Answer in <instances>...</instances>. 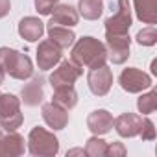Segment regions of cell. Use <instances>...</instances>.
<instances>
[{"instance_id": "12", "label": "cell", "mask_w": 157, "mask_h": 157, "mask_svg": "<svg viewBox=\"0 0 157 157\" xmlns=\"http://www.w3.org/2000/svg\"><path fill=\"white\" fill-rule=\"evenodd\" d=\"M43 117H44L46 124H48L50 128H54V129H63V128L67 126V122H68V113H67V109H63L61 105H57V104H54V102L43 105Z\"/></svg>"}, {"instance_id": "5", "label": "cell", "mask_w": 157, "mask_h": 157, "mask_svg": "<svg viewBox=\"0 0 157 157\" xmlns=\"http://www.w3.org/2000/svg\"><path fill=\"white\" fill-rule=\"evenodd\" d=\"M129 26H131V8H129V0H118L115 15L105 21V33L124 35V33H128Z\"/></svg>"}, {"instance_id": "6", "label": "cell", "mask_w": 157, "mask_h": 157, "mask_svg": "<svg viewBox=\"0 0 157 157\" xmlns=\"http://www.w3.org/2000/svg\"><path fill=\"white\" fill-rule=\"evenodd\" d=\"M118 82H120V87L128 93H140L144 89H150L151 87V78L150 74L139 70V68H124L120 78H118Z\"/></svg>"}, {"instance_id": "15", "label": "cell", "mask_w": 157, "mask_h": 157, "mask_svg": "<svg viewBox=\"0 0 157 157\" xmlns=\"http://www.w3.org/2000/svg\"><path fill=\"white\" fill-rule=\"evenodd\" d=\"M133 2L139 21H142L144 24L157 22V0H133Z\"/></svg>"}, {"instance_id": "28", "label": "cell", "mask_w": 157, "mask_h": 157, "mask_svg": "<svg viewBox=\"0 0 157 157\" xmlns=\"http://www.w3.org/2000/svg\"><path fill=\"white\" fill-rule=\"evenodd\" d=\"M10 13V0H0V19Z\"/></svg>"}, {"instance_id": "16", "label": "cell", "mask_w": 157, "mask_h": 157, "mask_svg": "<svg viewBox=\"0 0 157 157\" xmlns=\"http://www.w3.org/2000/svg\"><path fill=\"white\" fill-rule=\"evenodd\" d=\"M78 24V13L72 6H57L54 8V15L50 19V26H74Z\"/></svg>"}, {"instance_id": "27", "label": "cell", "mask_w": 157, "mask_h": 157, "mask_svg": "<svg viewBox=\"0 0 157 157\" xmlns=\"http://www.w3.org/2000/svg\"><path fill=\"white\" fill-rule=\"evenodd\" d=\"M105 155H113V157H117V155H126V148H124V144L122 142H113V144H109L107 148H105Z\"/></svg>"}, {"instance_id": "8", "label": "cell", "mask_w": 157, "mask_h": 157, "mask_svg": "<svg viewBox=\"0 0 157 157\" xmlns=\"http://www.w3.org/2000/svg\"><path fill=\"white\" fill-rule=\"evenodd\" d=\"M87 82H89V87H91V91L94 94L104 96V94L109 93V89L113 85V72L105 65H102L98 68H91Z\"/></svg>"}, {"instance_id": "30", "label": "cell", "mask_w": 157, "mask_h": 157, "mask_svg": "<svg viewBox=\"0 0 157 157\" xmlns=\"http://www.w3.org/2000/svg\"><path fill=\"white\" fill-rule=\"evenodd\" d=\"M2 82H4V68L0 67V83H2Z\"/></svg>"}, {"instance_id": "23", "label": "cell", "mask_w": 157, "mask_h": 157, "mask_svg": "<svg viewBox=\"0 0 157 157\" xmlns=\"http://www.w3.org/2000/svg\"><path fill=\"white\" fill-rule=\"evenodd\" d=\"M137 43L142 46H153L157 43V30L153 26H148L137 33Z\"/></svg>"}, {"instance_id": "19", "label": "cell", "mask_w": 157, "mask_h": 157, "mask_svg": "<svg viewBox=\"0 0 157 157\" xmlns=\"http://www.w3.org/2000/svg\"><path fill=\"white\" fill-rule=\"evenodd\" d=\"M22 100L26 105H37L43 100V80L35 78L22 89Z\"/></svg>"}, {"instance_id": "3", "label": "cell", "mask_w": 157, "mask_h": 157, "mask_svg": "<svg viewBox=\"0 0 157 157\" xmlns=\"http://www.w3.org/2000/svg\"><path fill=\"white\" fill-rule=\"evenodd\" d=\"M22 124L19 100L13 94H0V126L8 131H15Z\"/></svg>"}, {"instance_id": "24", "label": "cell", "mask_w": 157, "mask_h": 157, "mask_svg": "<svg viewBox=\"0 0 157 157\" xmlns=\"http://www.w3.org/2000/svg\"><path fill=\"white\" fill-rule=\"evenodd\" d=\"M105 148H107V144L102 140V139H91L89 142H87V146H85V153L87 155H105Z\"/></svg>"}, {"instance_id": "17", "label": "cell", "mask_w": 157, "mask_h": 157, "mask_svg": "<svg viewBox=\"0 0 157 157\" xmlns=\"http://www.w3.org/2000/svg\"><path fill=\"white\" fill-rule=\"evenodd\" d=\"M24 151V139L19 133H10L0 140V153L4 155H21Z\"/></svg>"}, {"instance_id": "21", "label": "cell", "mask_w": 157, "mask_h": 157, "mask_svg": "<svg viewBox=\"0 0 157 157\" xmlns=\"http://www.w3.org/2000/svg\"><path fill=\"white\" fill-rule=\"evenodd\" d=\"M102 11H104L102 0H80V13L85 19L94 21L102 15Z\"/></svg>"}, {"instance_id": "11", "label": "cell", "mask_w": 157, "mask_h": 157, "mask_svg": "<svg viewBox=\"0 0 157 157\" xmlns=\"http://www.w3.org/2000/svg\"><path fill=\"white\" fill-rule=\"evenodd\" d=\"M61 59V48L54 44L52 41H43L37 50V63L43 70L52 68L57 61Z\"/></svg>"}, {"instance_id": "4", "label": "cell", "mask_w": 157, "mask_h": 157, "mask_svg": "<svg viewBox=\"0 0 157 157\" xmlns=\"http://www.w3.org/2000/svg\"><path fill=\"white\" fill-rule=\"evenodd\" d=\"M28 142H30V151L33 155H56L59 150L57 139L43 128H33Z\"/></svg>"}, {"instance_id": "1", "label": "cell", "mask_w": 157, "mask_h": 157, "mask_svg": "<svg viewBox=\"0 0 157 157\" xmlns=\"http://www.w3.org/2000/svg\"><path fill=\"white\" fill-rule=\"evenodd\" d=\"M105 59H107V50L94 37L80 39L72 50V63H76L78 67L98 68V67L105 65Z\"/></svg>"}, {"instance_id": "2", "label": "cell", "mask_w": 157, "mask_h": 157, "mask_svg": "<svg viewBox=\"0 0 157 157\" xmlns=\"http://www.w3.org/2000/svg\"><path fill=\"white\" fill-rule=\"evenodd\" d=\"M0 67L8 70L17 80H26L33 72L30 57L17 50H10V48H0Z\"/></svg>"}, {"instance_id": "22", "label": "cell", "mask_w": 157, "mask_h": 157, "mask_svg": "<svg viewBox=\"0 0 157 157\" xmlns=\"http://www.w3.org/2000/svg\"><path fill=\"white\" fill-rule=\"evenodd\" d=\"M137 107H139V111H140L142 115L153 113V111L157 109V91L151 89L150 93L142 94V96L139 98V102H137Z\"/></svg>"}, {"instance_id": "20", "label": "cell", "mask_w": 157, "mask_h": 157, "mask_svg": "<svg viewBox=\"0 0 157 157\" xmlns=\"http://www.w3.org/2000/svg\"><path fill=\"white\" fill-rule=\"evenodd\" d=\"M78 102V94L76 91L72 89V85L68 87H59L56 89V94H54V104L61 105L63 109H72Z\"/></svg>"}, {"instance_id": "26", "label": "cell", "mask_w": 157, "mask_h": 157, "mask_svg": "<svg viewBox=\"0 0 157 157\" xmlns=\"http://www.w3.org/2000/svg\"><path fill=\"white\" fill-rule=\"evenodd\" d=\"M56 4H57V0H35V8L41 15H50Z\"/></svg>"}, {"instance_id": "31", "label": "cell", "mask_w": 157, "mask_h": 157, "mask_svg": "<svg viewBox=\"0 0 157 157\" xmlns=\"http://www.w3.org/2000/svg\"><path fill=\"white\" fill-rule=\"evenodd\" d=\"M0 140H2V133H0Z\"/></svg>"}, {"instance_id": "9", "label": "cell", "mask_w": 157, "mask_h": 157, "mask_svg": "<svg viewBox=\"0 0 157 157\" xmlns=\"http://www.w3.org/2000/svg\"><path fill=\"white\" fill-rule=\"evenodd\" d=\"M105 39H107V46H109L107 56L111 57L113 63L122 65L129 57V35L128 33H124V35L105 33Z\"/></svg>"}, {"instance_id": "13", "label": "cell", "mask_w": 157, "mask_h": 157, "mask_svg": "<svg viewBox=\"0 0 157 157\" xmlns=\"http://www.w3.org/2000/svg\"><path fill=\"white\" fill-rule=\"evenodd\" d=\"M113 122H115V120H113L111 113H107V111H104V109H98V111L91 113L89 118H87L89 129H91L93 133H96V135L107 133V131L113 128Z\"/></svg>"}, {"instance_id": "7", "label": "cell", "mask_w": 157, "mask_h": 157, "mask_svg": "<svg viewBox=\"0 0 157 157\" xmlns=\"http://www.w3.org/2000/svg\"><path fill=\"white\" fill-rule=\"evenodd\" d=\"M80 76H82V68H80V67H78L76 63H72V61H65V63H61V67L56 68L54 74L50 76V83H52L54 89L68 87V85H72Z\"/></svg>"}, {"instance_id": "10", "label": "cell", "mask_w": 157, "mask_h": 157, "mask_svg": "<svg viewBox=\"0 0 157 157\" xmlns=\"http://www.w3.org/2000/svg\"><path fill=\"white\" fill-rule=\"evenodd\" d=\"M117 133L120 137H137L142 126V117L135 113H122L115 122H113Z\"/></svg>"}, {"instance_id": "18", "label": "cell", "mask_w": 157, "mask_h": 157, "mask_svg": "<svg viewBox=\"0 0 157 157\" xmlns=\"http://www.w3.org/2000/svg\"><path fill=\"white\" fill-rule=\"evenodd\" d=\"M48 35H50V41L54 43V44H57L61 50L63 48H68L72 43H74V33L70 32V30H67V28H63V26H50L48 28Z\"/></svg>"}, {"instance_id": "29", "label": "cell", "mask_w": 157, "mask_h": 157, "mask_svg": "<svg viewBox=\"0 0 157 157\" xmlns=\"http://www.w3.org/2000/svg\"><path fill=\"white\" fill-rule=\"evenodd\" d=\"M151 72H153V74H157V61H155V59L151 61Z\"/></svg>"}, {"instance_id": "25", "label": "cell", "mask_w": 157, "mask_h": 157, "mask_svg": "<svg viewBox=\"0 0 157 157\" xmlns=\"http://www.w3.org/2000/svg\"><path fill=\"white\" fill-rule=\"evenodd\" d=\"M139 137L142 140H153L155 139V128H153V122L150 118H142V126H140Z\"/></svg>"}, {"instance_id": "14", "label": "cell", "mask_w": 157, "mask_h": 157, "mask_svg": "<svg viewBox=\"0 0 157 157\" xmlns=\"http://www.w3.org/2000/svg\"><path fill=\"white\" fill-rule=\"evenodd\" d=\"M43 32H44V26H43V22H41L39 19H35V17H26V19H22L21 24H19V33H21L26 41H39L41 35H43Z\"/></svg>"}]
</instances>
